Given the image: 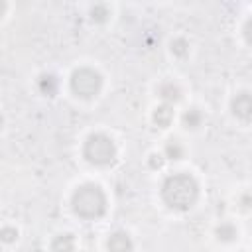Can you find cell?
<instances>
[{"label":"cell","mask_w":252,"mask_h":252,"mask_svg":"<svg viewBox=\"0 0 252 252\" xmlns=\"http://www.w3.org/2000/svg\"><path fill=\"white\" fill-rule=\"evenodd\" d=\"M215 234H217L219 240H222V242H230V240L236 238V228H234V224H230V222H220V224L217 226Z\"/></svg>","instance_id":"cell-12"},{"label":"cell","mask_w":252,"mask_h":252,"mask_svg":"<svg viewBox=\"0 0 252 252\" xmlns=\"http://www.w3.org/2000/svg\"><path fill=\"white\" fill-rule=\"evenodd\" d=\"M238 203H240V209H244V211L250 209V207H252V195H250V193H244Z\"/></svg>","instance_id":"cell-17"},{"label":"cell","mask_w":252,"mask_h":252,"mask_svg":"<svg viewBox=\"0 0 252 252\" xmlns=\"http://www.w3.org/2000/svg\"><path fill=\"white\" fill-rule=\"evenodd\" d=\"M108 16H110V10H108V6H104V4H94V6L91 8V18H93V22L102 24V22L108 20Z\"/></svg>","instance_id":"cell-13"},{"label":"cell","mask_w":252,"mask_h":252,"mask_svg":"<svg viewBox=\"0 0 252 252\" xmlns=\"http://www.w3.org/2000/svg\"><path fill=\"white\" fill-rule=\"evenodd\" d=\"M165 156L169 159H181L183 158V146L177 140H169L165 144Z\"/></svg>","instance_id":"cell-14"},{"label":"cell","mask_w":252,"mask_h":252,"mask_svg":"<svg viewBox=\"0 0 252 252\" xmlns=\"http://www.w3.org/2000/svg\"><path fill=\"white\" fill-rule=\"evenodd\" d=\"M201 120H203V116H201V112H199L197 108H189V110H185V112H183V116H181L183 126H185V128H189V130H193V128L201 126Z\"/></svg>","instance_id":"cell-11"},{"label":"cell","mask_w":252,"mask_h":252,"mask_svg":"<svg viewBox=\"0 0 252 252\" xmlns=\"http://www.w3.org/2000/svg\"><path fill=\"white\" fill-rule=\"evenodd\" d=\"M150 165H152V167H161V165H163V159H161V156L154 154V156L150 158Z\"/></svg>","instance_id":"cell-19"},{"label":"cell","mask_w":252,"mask_h":252,"mask_svg":"<svg viewBox=\"0 0 252 252\" xmlns=\"http://www.w3.org/2000/svg\"><path fill=\"white\" fill-rule=\"evenodd\" d=\"M83 156L93 165H108L116 158V146L106 134H91L83 146Z\"/></svg>","instance_id":"cell-3"},{"label":"cell","mask_w":252,"mask_h":252,"mask_svg":"<svg viewBox=\"0 0 252 252\" xmlns=\"http://www.w3.org/2000/svg\"><path fill=\"white\" fill-rule=\"evenodd\" d=\"M244 39L252 45V18L246 20V24H244Z\"/></svg>","instance_id":"cell-18"},{"label":"cell","mask_w":252,"mask_h":252,"mask_svg":"<svg viewBox=\"0 0 252 252\" xmlns=\"http://www.w3.org/2000/svg\"><path fill=\"white\" fill-rule=\"evenodd\" d=\"M199 197V185L189 173H173L167 175L161 183V199L167 207L175 211H187L195 205Z\"/></svg>","instance_id":"cell-1"},{"label":"cell","mask_w":252,"mask_h":252,"mask_svg":"<svg viewBox=\"0 0 252 252\" xmlns=\"http://www.w3.org/2000/svg\"><path fill=\"white\" fill-rule=\"evenodd\" d=\"M171 51H173L177 57H183V55H187V51H189V43H187L183 37H177V39L171 41Z\"/></svg>","instance_id":"cell-15"},{"label":"cell","mask_w":252,"mask_h":252,"mask_svg":"<svg viewBox=\"0 0 252 252\" xmlns=\"http://www.w3.org/2000/svg\"><path fill=\"white\" fill-rule=\"evenodd\" d=\"M106 246H108V252H132L134 242H132V238L126 232L118 230V232H112L108 236Z\"/></svg>","instance_id":"cell-6"},{"label":"cell","mask_w":252,"mask_h":252,"mask_svg":"<svg viewBox=\"0 0 252 252\" xmlns=\"http://www.w3.org/2000/svg\"><path fill=\"white\" fill-rule=\"evenodd\" d=\"M232 114L238 116L240 120H250L252 118V93H238L232 102H230Z\"/></svg>","instance_id":"cell-5"},{"label":"cell","mask_w":252,"mask_h":252,"mask_svg":"<svg viewBox=\"0 0 252 252\" xmlns=\"http://www.w3.org/2000/svg\"><path fill=\"white\" fill-rule=\"evenodd\" d=\"M71 207H73V213L79 215L81 219L94 220V219H100L104 215L106 197L98 185L85 183V185L75 189V193L71 197Z\"/></svg>","instance_id":"cell-2"},{"label":"cell","mask_w":252,"mask_h":252,"mask_svg":"<svg viewBox=\"0 0 252 252\" xmlns=\"http://www.w3.org/2000/svg\"><path fill=\"white\" fill-rule=\"evenodd\" d=\"M102 87V77L91 67H81L71 75V91L79 98H93Z\"/></svg>","instance_id":"cell-4"},{"label":"cell","mask_w":252,"mask_h":252,"mask_svg":"<svg viewBox=\"0 0 252 252\" xmlns=\"http://www.w3.org/2000/svg\"><path fill=\"white\" fill-rule=\"evenodd\" d=\"M171 120H173V108L169 106V104H159L156 110H154V122H156V126H159V128H167L169 124H171Z\"/></svg>","instance_id":"cell-8"},{"label":"cell","mask_w":252,"mask_h":252,"mask_svg":"<svg viewBox=\"0 0 252 252\" xmlns=\"http://www.w3.org/2000/svg\"><path fill=\"white\" fill-rule=\"evenodd\" d=\"M37 89H39L43 94L53 96V94L57 93V79H55L53 75H41V77L37 79Z\"/></svg>","instance_id":"cell-10"},{"label":"cell","mask_w":252,"mask_h":252,"mask_svg":"<svg viewBox=\"0 0 252 252\" xmlns=\"http://www.w3.org/2000/svg\"><path fill=\"white\" fill-rule=\"evenodd\" d=\"M158 94L165 104H173V102H177L181 98V89L177 85H173V83H163L158 89Z\"/></svg>","instance_id":"cell-7"},{"label":"cell","mask_w":252,"mask_h":252,"mask_svg":"<svg viewBox=\"0 0 252 252\" xmlns=\"http://www.w3.org/2000/svg\"><path fill=\"white\" fill-rule=\"evenodd\" d=\"M53 252H75V238L73 234H59L51 242Z\"/></svg>","instance_id":"cell-9"},{"label":"cell","mask_w":252,"mask_h":252,"mask_svg":"<svg viewBox=\"0 0 252 252\" xmlns=\"http://www.w3.org/2000/svg\"><path fill=\"white\" fill-rule=\"evenodd\" d=\"M16 236H18L16 228H12V226H4L2 228V240L4 242H12V240H16Z\"/></svg>","instance_id":"cell-16"}]
</instances>
